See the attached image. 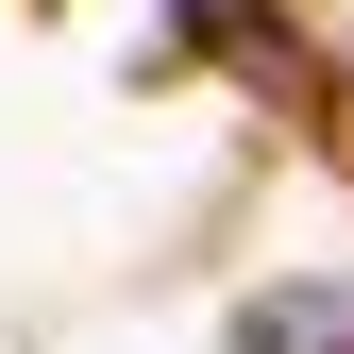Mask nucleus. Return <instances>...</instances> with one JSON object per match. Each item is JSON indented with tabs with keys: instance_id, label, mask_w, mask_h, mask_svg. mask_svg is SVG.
<instances>
[{
	"instance_id": "obj_2",
	"label": "nucleus",
	"mask_w": 354,
	"mask_h": 354,
	"mask_svg": "<svg viewBox=\"0 0 354 354\" xmlns=\"http://www.w3.org/2000/svg\"><path fill=\"white\" fill-rule=\"evenodd\" d=\"M186 17H203V34H253V17H270V0H186Z\"/></svg>"
},
{
	"instance_id": "obj_1",
	"label": "nucleus",
	"mask_w": 354,
	"mask_h": 354,
	"mask_svg": "<svg viewBox=\"0 0 354 354\" xmlns=\"http://www.w3.org/2000/svg\"><path fill=\"white\" fill-rule=\"evenodd\" d=\"M236 354H354V287H287L270 321H253Z\"/></svg>"
}]
</instances>
